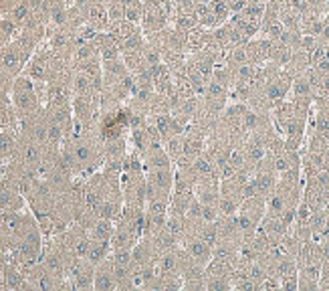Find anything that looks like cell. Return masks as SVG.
Here are the masks:
<instances>
[{
    "mask_svg": "<svg viewBox=\"0 0 329 291\" xmlns=\"http://www.w3.org/2000/svg\"><path fill=\"white\" fill-rule=\"evenodd\" d=\"M246 55H249V63L255 67H263L269 63V55H271V39L259 37V39H251L246 45Z\"/></svg>",
    "mask_w": 329,
    "mask_h": 291,
    "instance_id": "6",
    "label": "cell"
},
{
    "mask_svg": "<svg viewBox=\"0 0 329 291\" xmlns=\"http://www.w3.org/2000/svg\"><path fill=\"white\" fill-rule=\"evenodd\" d=\"M139 239L141 237L129 225H125L121 219H117L115 221V231H113V237H111V251H131Z\"/></svg>",
    "mask_w": 329,
    "mask_h": 291,
    "instance_id": "4",
    "label": "cell"
},
{
    "mask_svg": "<svg viewBox=\"0 0 329 291\" xmlns=\"http://www.w3.org/2000/svg\"><path fill=\"white\" fill-rule=\"evenodd\" d=\"M141 160H143V168L145 170H151V168H174L172 158L168 156L166 150H163L161 143H155Z\"/></svg>",
    "mask_w": 329,
    "mask_h": 291,
    "instance_id": "8",
    "label": "cell"
},
{
    "mask_svg": "<svg viewBox=\"0 0 329 291\" xmlns=\"http://www.w3.org/2000/svg\"><path fill=\"white\" fill-rule=\"evenodd\" d=\"M11 101H13L15 109H17L19 119L29 117V115H33V113H37L39 109L45 107L43 97H41L35 81L31 77H27L25 73H21L15 79L13 89H11Z\"/></svg>",
    "mask_w": 329,
    "mask_h": 291,
    "instance_id": "1",
    "label": "cell"
},
{
    "mask_svg": "<svg viewBox=\"0 0 329 291\" xmlns=\"http://www.w3.org/2000/svg\"><path fill=\"white\" fill-rule=\"evenodd\" d=\"M93 289H97V291H111V289H117V279H115L111 255H109L107 259H103L99 265H95Z\"/></svg>",
    "mask_w": 329,
    "mask_h": 291,
    "instance_id": "5",
    "label": "cell"
},
{
    "mask_svg": "<svg viewBox=\"0 0 329 291\" xmlns=\"http://www.w3.org/2000/svg\"><path fill=\"white\" fill-rule=\"evenodd\" d=\"M89 27H93L97 33H103L109 29V15H107V7L105 3H95L89 7L87 11V21Z\"/></svg>",
    "mask_w": 329,
    "mask_h": 291,
    "instance_id": "9",
    "label": "cell"
},
{
    "mask_svg": "<svg viewBox=\"0 0 329 291\" xmlns=\"http://www.w3.org/2000/svg\"><path fill=\"white\" fill-rule=\"evenodd\" d=\"M123 3V13H125V19L139 25L141 23V17H143V0H121Z\"/></svg>",
    "mask_w": 329,
    "mask_h": 291,
    "instance_id": "12",
    "label": "cell"
},
{
    "mask_svg": "<svg viewBox=\"0 0 329 291\" xmlns=\"http://www.w3.org/2000/svg\"><path fill=\"white\" fill-rule=\"evenodd\" d=\"M196 198L206 204V206H216L218 208V198H220V178L218 176H206L196 182L194 188Z\"/></svg>",
    "mask_w": 329,
    "mask_h": 291,
    "instance_id": "3",
    "label": "cell"
},
{
    "mask_svg": "<svg viewBox=\"0 0 329 291\" xmlns=\"http://www.w3.org/2000/svg\"><path fill=\"white\" fill-rule=\"evenodd\" d=\"M180 245L184 247V251L190 255V259H192L194 263H198V265H202V267H206V265L210 263V259H212V247H210L204 239H200L196 233H188V235L182 239Z\"/></svg>",
    "mask_w": 329,
    "mask_h": 291,
    "instance_id": "2",
    "label": "cell"
},
{
    "mask_svg": "<svg viewBox=\"0 0 329 291\" xmlns=\"http://www.w3.org/2000/svg\"><path fill=\"white\" fill-rule=\"evenodd\" d=\"M111 255V243H103V241H91L89 243V251H87V261H91L93 265H99L103 259H107Z\"/></svg>",
    "mask_w": 329,
    "mask_h": 291,
    "instance_id": "11",
    "label": "cell"
},
{
    "mask_svg": "<svg viewBox=\"0 0 329 291\" xmlns=\"http://www.w3.org/2000/svg\"><path fill=\"white\" fill-rule=\"evenodd\" d=\"M113 231H115V221H109V219H101V216H99V219L93 223V227H91L87 233H89V239H91V241L111 243Z\"/></svg>",
    "mask_w": 329,
    "mask_h": 291,
    "instance_id": "10",
    "label": "cell"
},
{
    "mask_svg": "<svg viewBox=\"0 0 329 291\" xmlns=\"http://www.w3.org/2000/svg\"><path fill=\"white\" fill-rule=\"evenodd\" d=\"M27 206H29L27 198L23 196L21 190L0 182V210H25Z\"/></svg>",
    "mask_w": 329,
    "mask_h": 291,
    "instance_id": "7",
    "label": "cell"
},
{
    "mask_svg": "<svg viewBox=\"0 0 329 291\" xmlns=\"http://www.w3.org/2000/svg\"><path fill=\"white\" fill-rule=\"evenodd\" d=\"M323 162H325V168L329 170V148L323 150Z\"/></svg>",
    "mask_w": 329,
    "mask_h": 291,
    "instance_id": "14",
    "label": "cell"
},
{
    "mask_svg": "<svg viewBox=\"0 0 329 291\" xmlns=\"http://www.w3.org/2000/svg\"><path fill=\"white\" fill-rule=\"evenodd\" d=\"M15 75H11L7 69L0 67V95H11L13 83H15Z\"/></svg>",
    "mask_w": 329,
    "mask_h": 291,
    "instance_id": "13",
    "label": "cell"
}]
</instances>
